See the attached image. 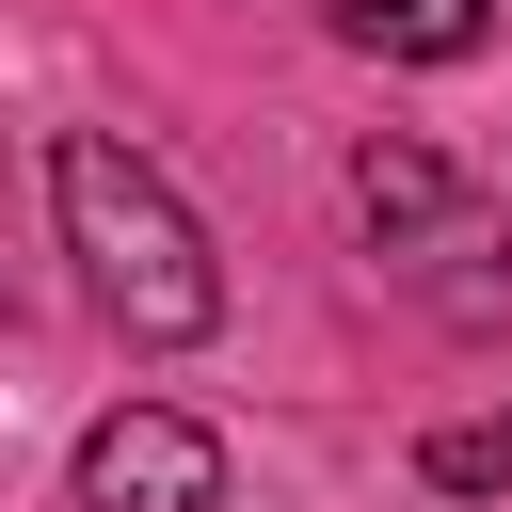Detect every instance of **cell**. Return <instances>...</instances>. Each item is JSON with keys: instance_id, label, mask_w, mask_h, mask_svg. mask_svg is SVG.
<instances>
[{"instance_id": "obj_1", "label": "cell", "mask_w": 512, "mask_h": 512, "mask_svg": "<svg viewBox=\"0 0 512 512\" xmlns=\"http://www.w3.org/2000/svg\"><path fill=\"white\" fill-rule=\"evenodd\" d=\"M48 208H64V256H80V288L128 320V336H208L224 320V256H208V224L176 208V176L128 144V128H64L48 144Z\"/></svg>"}, {"instance_id": "obj_5", "label": "cell", "mask_w": 512, "mask_h": 512, "mask_svg": "<svg viewBox=\"0 0 512 512\" xmlns=\"http://www.w3.org/2000/svg\"><path fill=\"white\" fill-rule=\"evenodd\" d=\"M416 464H432L448 496H496V480H512V416H480V432H432Z\"/></svg>"}, {"instance_id": "obj_4", "label": "cell", "mask_w": 512, "mask_h": 512, "mask_svg": "<svg viewBox=\"0 0 512 512\" xmlns=\"http://www.w3.org/2000/svg\"><path fill=\"white\" fill-rule=\"evenodd\" d=\"M352 208H368V240H432L448 224V160L432 144H368L352 160Z\"/></svg>"}, {"instance_id": "obj_3", "label": "cell", "mask_w": 512, "mask_h": 512, "mask_svg": "<svg viewBox=\"0 0 512 512\" xmlns=\"http://www.w3.org/2000/svg\"><path fill=\"white\" fill-rule=\"evenodd\" d=\"M336 48H384V64H480L496 48V0H320Z\"/></svg>"}, {"instance_id": "obj_2", "label": "cell", "mask_w": 512, "mask_h": 512, "mask_svg": "<svg viewBox=\"0 0 512 512\" xmlns=\"http://www.w3.org/2000/svg\"><path fill=\"white\" fill-rule=\"evenodd\" d=\"M80 512H224V432L176 400H128L80 432Z\"/></svg>"}]
</instances>
